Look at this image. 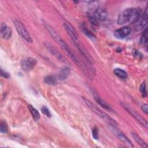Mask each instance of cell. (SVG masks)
Here are the masks:
<instances>
[{
	"label": "cell",
	"instance_id": "2e32d148",
	"mask_svg": "<svg viewBox=\"0 0 148 148\" xmlns=\"http://www.w3.org/2000/svg\"><path fill=\"white\" fill-rule=\"evenodd\" d=\"M70 73V69L67 66H65L61 69L59 72L58 79L60 80H64L67 79Z\"/></svg>",
	"mask_w": 148,
	"mask_h": 148
},
{
	"label": "cell",
	"instance_id": "277c9868",
	"mask_svg": "<svg viewBox=\"0 0 148 148\" xmlns=\"http://www.w3.org/2000/svg\"><path fill=\"white\" fill-rule=\"evenodd\" d=\"M13 24L18 34L27 42H32V39L24 24L17 19L13 20Z\"/></svg>",
	"mask_w": 148,
	"mask_h": 148
},
{
	"label": "cell",
	"instance_id": "f546056e",
	"mask_svg": "<svg viewBox=\"0 0 148 148\" xmlns=\"http://www.w3.org/2000/svg\"><path fill=\"white\" fill-rule=\"evenodd\" d=\"M142 110L143 111V112H145L146 114H147L148 113V105L145 103V104H143L142 107Z\"/></svg>",
	"mask_w": 148,
	"mask_h": 148
},
{
	"label": "cell",
	"instance_id": "7c38bea8",
	"mask_svg": "<svg viewBox=\"0 0 148 148\" xmlns=\"http://www.w3.org/2000/svg\"><path fill=\"white\" fill-rule=\"evenodd\" d=\"M92 15L98 21H105L108 18V13L105 9L99 8L94 11Z\"/></svg>",
	"mask_w": 148,
	"mask_h": 148
},
{
	"label": "cell",
	"instance_id": "83f0119b",
	"mask_svg": "<svg viewBox=\"0 0 148 148\" xmlns=\"http://www.w3.org/2000/svg\"><path fill=\"white\" fill-rule=\"evenodd\" d=\"M132 54L135 57H136L138 58H140L142 57V55L141 54V53L136 50H134L132 51Z\"/></svg>",
	"mask_w": 148,
	"mask_h": 148
},
{
	"label": "cell",
	"instance_id": "484cf974",
	"mask_svg": "<svg viewBox=\"0 0 148 148\" xmlns=\"http://www.w3.org/2000/svg\"><path fill=\"white\" fill-rule=\"evenodd\" d=\"M88 19L91 24L94 25H98V21L96 19V18L93 15H88Z\"/></svg>",
	"mask_w": 148,
	"mask_h": 148
},
{
	"label": "cell",
	"instance_id": "e0dca14e",
	"mask_svg": "<svg viewBox=\"0 0 148 148\" xmlns=\"http://www.w3.org/2000/svg\"><path fill=\"white\" fill-rule=\"evenodd\" d=\"M131 135L134 140L136 142V143L142 147H146L147 146V143L135 132H131Z\"/></svg>",
	"mask_w": 148,
	"mask_h": 148
},
{
	"label": "cell",
	"instance_id": "ac0fdd59",
	"mask_svg": "<svg viewBox=\"0 0 148 148\" xmlns=\"http://www.w3.org/2000/svg\"><path fill=\"white\" fill-rule=\"evenodd\" d=\"M44 82L47 84L54 86L57 84V79L54 75H47L44 77Z\"/></svg>",
	"mask_w": 148,
	"mask_h": 148
},
{
	"label": "cell",
	"instance_id": "6da1fadb",
	"mask_svg": "<svg viewBox=\"0 0 148 148\" xmlns=\"http://www.w3.org/2000/svg\"><path fill=\"white\" fill-rule=\"evenodd\" d=\"M46 29L47 30L50 35L52 36L53 39L56 41L59 45H60L62 49L66 53V54L68 55V56L86 73H90V71L87 69V66L82 64V62L77 58V57L76 56V55L73 53V52L72 51L71 48L68 46V45L66 44V43L61 38V36L59 35V34L57 32V31L51 27L50 25H49L47 23L44 22L43 23Z\"/></svg>",
	"mask_w": 148,
	"mask_h": 148
},
{
	"label": "cell",
	"instance_id": "4fadbf2b",
	"mask_svg": "<svg viewBox=\"0 0 148 148\" xmlns=\"http://www.w3.org/2000/svg\"><path fill=\"white\" fill-rule=\"evenodd\" d=\"M45 46L47 48V49L55 57H56L59 60L64 62L65 61V58L62 56V55L57 50L56 48H55L51 43L49 42H45Z\"/></svg>",
	"mask_w": 148,
	"mask_h": 148
},
{
	"label": "cell",
	"instance_id": "4316f807",
	"mask_svg": "<svg viewBox=\"0 0 148 148\" xmlns=\"http://www.w3.org/2000/svg\"><path fill=\"white\" fill-rule=\"evenodd\" d=\"M92 136L94 139H98L99 138L98 130L97 127H94L92 130Z\"/></svg>",
	"mask_w": 148,
	"mask_h": 148
},
{
	"label": "cell",
	"instance_id": "9a60e30c",
	"mask_svg": "<svg viewBox=\"0 0 148 148\" xmlns=\"http://www.w3.org/2000/svg\"><path fill=\"white\" fill-rule=\"evenodd\" d=\"M94 99H95V101L101 107H102L105 110H107L108 112H113V110L112 108V107L106 101H105L103 99H102L100 97H99L97 95H94Z\"/></svg>",
	"mask_w": 148,
	"mask_h": 148
},
{
	"label": "cell",
	"instance_id": "603a6c76",
	"mask_svg": "<svg viewBox=\"0 0 148 148\" xmlns=\"http://www.w3.org/2000/svg\"><path fill=\"white\" fill-rule=\"evenodd\" d=\"M0 131L2 133H7L8 132V126L7 123L4 121H2L1 122V125H0Z\"/></svg>",
	"mask_w": 148,
	"mask_h": 148
},
{
	"label": "cell",
	"instance_id": "8992f818",
	"mask_svg": "<svg viewBox=\"0 0 148 148\" xmlns=\"http://www.w3.org/2000/svg\"><path fill=\"white\" fill-rule=\"evenodd\" d=\"M134 29L136 31L142 30L147 23V8H146L144 12L140 15L137 20L134 23Z\"/></svg>",
	"mask_w": 148,
	"mask_h": 148
},
{
	"label": "cell",
	"instance_id": "f1b7e54d",
	"mask_svg": "<svg viewBox=\"0 0 148 148\" xmlns=\"http://www.w3.org/2000/svg\"><path fill=\"white\" fill-rule=\"evenodd\" d=\"M1 75L2 77L5 78H8L9 77V74L8 72L4 71L2 68H1Z\"/></svg>",
	"mask_w": 148,
	"mask_h": 148
},
{
	"label": "cell",
	"instance_id": "ffe728a7",
	"mask_svg": "<svg viewBox=\"0 0 148 148\" xmlns=\"http://www.w3.org/2000/svg\"><path fill=\"white\" fill-rule=\"evenodd\" d=\"M28 108L32 116L33 117L35 121L39 120L40 119V117L39 112L34 106H32V105H29L28 106Z\"/></svg>",
	"mask_w": 148,
	"mask_h": 148
},
{
	"label": "cell",
	"instance_id": "d4e9b609",
	"mask_svg": "<svg viewBox=\"0 0 148 148\" xmlns=\"http://www.w3.org/2000/svg\"><path fill=\"white\" fill-rule=\"evenodd\" d=\"M41 111L42 112V113L43 114H45V116H46L47 117H51V113L49 110V109L45 106H43L41 108Z\"/></svg>",
	"mask_w": 148,
	"mask_h": 148
},
{
	"label": "cell",
	"instance_id": "cb8c5ba5",
	"mask_svg": "<svg viewBox=\"0 0 148 148\" xmlns=\"http://www.w3.org/2000/svg\"><path fill=\"white\" fill-rule=\"evenodd\" d=\"M139 90L140 93L143 97L147 96V91H146V82L145 81H143L142 84L140 86Z\"/></svg>",
	"mask_w": 148,
	"mask_h": 148
},
{
	"label": "cell",
	"instance_id": "44dd1931",
	"mask_svg": "<svg viewBox=\"0 0 148 148\" xmlns=\"http://www.w3.org/2000/svg\"><path fill=\"white\" fill-rule=\"evenodd\" d=\"M81 28H82V30L83 32V33L86 35H87L88 38H95V36L94 35V34L84 25L83 24L82 25Z\"/></svg>",
	"mask_w": 148,
	"mask_h": 148
},
{
	"label": "cell",
	"instance_id": "52a82bcc",
	"mask_svg": "<svg viewBox=\"0 0 148 148\" xmlns=\"http://www.w3.org/2000/svg\"><path fill=\"white\" fill-rule=\"evenodd\" d=\"M37 64L36 59L32 57H27L21 60L20 62V66L21 69L26 72L32 71Z\"/></svg>",
	"mask_w": 148,
	"mask_h": 148
},
{
	"label": "cell",
	"instance_id": "8fae6325",
	"mask_svg": "<svg viewBox=\"0 0 148 148\" xmlns=\"http://www.w3.org/2000/svg\"><path fill=\"white\" fill-rule=\"evenodd\" d=\"M132 29L129 27H123L121 28L117 29L114 31V36L119 39H124L127 38L131 34Z\"/></svg>",
	"mask_w": 148,
	"mask_h": 148
},
{
	"label": "cell",
	"instance_id": "9c48e42d",
	"mask_svg": "<svg viewBox=\"0 0 148 148\" xmlns=\"http://www.w3.org/2000/svg\"><path fill=\"white\" fill-rule=\"evenodd\" d=\"M63 26L64 27V29L66 31L67 34L69 35V36L72 39L73 43L79 41L78 35L76 32V31L69 23L65 22L63 24Z\"/></svg>",
	"mask_w": 148,
	"mask_h": 148
},
{
	"label": "cell",
	"instance_id": "7402d4cb",
	"mask_svg": "<svg viewBox=\"0 0 148 148\" xmlns=\"http://www.w3.org/2000/svg\"><path fill=\"white\" fill-rule=\"evenodd\" d=\"M147 29L146 28L141 36L140 40V43L142 45H147Z\"/></svg>",
	"mask_w": 148,
	"mask_h": 148
},
{
	"label": "cell",
	"instance_id": "ba28073f",
	"mask_svg": "<svg viewBox=\"0 0 148 148\" xmlns=\"http://www.w3.org/2000/svg\"><path fill=\"white\" fill-rule=\"evenodd\" d=\"M110 126V129L113 131V132H114V134H115V135L117 136V137L122 142H123L124 144L127 145L128 146L130 147H134L132 143L131 142V141L127 137V136L121 131H120L119 129H118L116 125H112V124H109Z\"/></svg>",
	"mask_w": 148,
	"mask_h": 148
},
{
	"label": "cell",
	"instance_id": "7a4b0ae2",
	"mask_svg": "<svg viewBox=\"0 0 148 148\" xmlns=\"http://www.w3.org/2000/svg\"><path fill=\"white\" fill-rule=\"evenodd\" d=\"M141 14L140 9L136 8L125 9L119 14L117 23L119 25H123L128 23H135Z\"/></svg>",
	"mask_w": 148,
	"mask_h": 148
},
{
	"label": "cell",
	"instance_id": "5b68a950",
	"mask_svg": "<svg viewBox=\"0 0 148 148\" xmlns=\"http://www.w3.org/2000/svg\"><path fill=\"white\" fill-rule=\"evenodd\" d=\"M121 105L123 107L131 114L142 125L145 127L146 128H147V123L145 119H143L141 116H140L135 110H134L132 108L130 107L128 104L125 102H121Z\"/></svg>",
	"mask_w": 148,
	"mask_h": 148
},
{
	"label": "cell",
	"instance_id": "5bb4252c",
	"mask_svg": "<svg viewBox=\"0 0 148 148\" xmlns=\"http://www.w3.org/2000/svg\"><path fill=\"white\" fill-rule=\"evenodd\" d=\"M0 32L1 36L5 39H9L12 36V29L4 23L1 24Z\"/></svg>",
	"mask_w": 148,
	"mask_h": 148
},
{
	"label": "cell",
	"instance_id": "d6986e66",
	"mask_svg": "<svg viewBox=\"0 0 148 148\" xmlns=\"http://www.w3.org/2000/svg\"><path fill=\"white\" fill-rule=\"evenodd\" d=\"M113 73L117 76L118 77L122 79H125L127 78V72L120 68H116L113 71Z\"/></svg>",
	"mask_w": 148,
	"mask_h": 148
},
{
	"label": "cell",
	"instance_id": "3957f363",
	"mask_svg": "<svg viewBox=\"0 0 148 148\" xmlns=\"http://www.w3.org/2000/svg\"><path fill=\"white\" fill-rule=\"evenodd\" d=\"M83 100L84 101V102L86 104V105L91 110H92L95 114L98 115L103 120H104L106 121H107L108 123H109V124H112V125H116L117 124V122L114 119H113L112 117H110L106 113L103 112L101 109H99L95 104L92 103L90 100H88L85 98H83Z\"/></svg>",
	"mask_w": 148,
	"mask_h": 148
},
{
	"label": "cell",
	"instance_id": "30bf717a",
	"mask_svg": "<svg viewBox=\"0 0 148 148\" xmlns=\"http://www.w3.org/2000/svg\"><path fill=\"white\" fill-rule=\"evenodd\" d=\"M76 47L80 53V54L88 61L89 63L91 64H93L94 63V60L93 58L91 57V56L90 54V53L88 52V51L86 50V49L82 45V43L80 42V41H78L77 42L74 43Z\"/></svg>",
	"mask_w": 148,
	"mask_h": 148
}]
</instances>
